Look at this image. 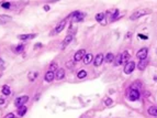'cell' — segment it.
<instances>
[{"label": "cell", "instance_id": "cell-7", "mask_svg": "<svg viewBox=\"0 0 157 118\" xmlns=\"http://www.w3.org/2000/svg\"><path fill=\"white\" fill-rule=\"evenodd\" d=\"M135 68V63L134 62H128L125 65V67H124V72H125V74H131V73L134 71Z\"/></svg>", "mask_w": 157, "mask_h": 118}, {"label": "cell", "instance_id": "cell-29", "mask_svg": "<svg viewBox=\"0 0 157 118\" xmlns=\"http://www.w3.org/2000/svg\"><path fill=\"white\" fill-rule=\"evenodd\" d=\"M1 6L3 7V8H6V9H9V8H10V3H9V2H3Z\"/></svg>", "mask_w": 157, "mask_h": 118}, {"label": "cell", "instance_id": "cell-19", "mask_svg": "<svg viewBox=\"0 0 157 118\" xmlns=\"http://www.w3.org/2000/svg\"><path fill=\"white\" fill-rule=\"evenodd\" d=\"M27 110H28L27 106H21V107L18 109V114L20 115V116H24L25 113H27Z\"/></svg>", "mask_w": 157, "mask_h": 118}, {"label": "cell", "instance_id": "cell-33", "mask_svg": "<svg viewBox=\"0 0 157 118\" xmlns=\"http://www.w3.org/2000/svg\"><path fill=\"white\" fill-rule=\"evenodd\" d=\"M139 38H141V39H144V40L147 39V37H145V35H143V34H139Z\"/></svg>", "mask_w": 157, "mask_h": 118}, {"label": "cell", "instance_id": "cell-8", "mask_svg": "<svg viewBox=\"0 0 157 118\" xmlns=\"http://www.w3.org/2000/svg\"><path fill=\"white\" fill-rule=\"evenodd\" d=\"M103 54L102 53H99L97 56H96L95 61H93V64H95V66H100V65L102 64V62H103Z\"/></svg>", "mask_w": 157, "mask_h": 118}, {"label": "cell", "instance_id": "cell-27", "mask_svg": "<svg viewBox=\"0 0 157 118\" xmlns=\"http://www.w3.org/2000/svg\"><path fill=\"white\" fill-rule=\"evenodd\" d=\"M115 64H116V65L122 64V61H121V54H119L118 58H116V63H115Z\"/></svg>", "mask_w": 157, "mask_h": 118}, {"label": "cell", "instance_id": "cell-20", "mask_svg": "<svg viewBox=\"0 0 157 118\" xmlns=\"http://www.w3.org/2000/svg\"><path fill=\"white\" fill-rule=\"evenodd\" d=\"M113 59H114L113 54H112V53H108L107 55H105V58H104V61L107 63H111V62H113Z\"/></svg>", "mask_w": 157, "mask_h": 118}, {"label": "cell", "instance_id": "cell-12", "mask_svg": "<svg viewBox=\"0 0 157 118\" xmlns=\"http://www.w3.org/2000/svg\"><path fill=\"white\" fill-rule=\"evenodd\" d=\"M11 21V17L7 15H0V24H4V23Z\"/></svg>", "mask_w": 157, "mask_h": 118}, {"label": "cell", "instance_id": "cell-31", "mask_svg": "<svg viewBox=\"0 0 157 118\" xmlns=\"http://www.w3.org/2000/svg\"><path fill=\"white\" fill-rule=\"evenodd\" d=\"M105 104H107L108 106H110V105H111V104H112V100H111V98H108V99L105 100Z\"/></svg>", "mask_w": 157, "mask_h": 118}, {"label": "cell", "instance_id": "cell-26", "mask_svg": "<svg viewBox=\"0 0 157 118\" xmlns=\"http://www.w3.org/2000/svg\"><path fill=\"white\" fill-rule=\"evenodd\" d=\"M23 49H24V45H23V44H21V45H19L18 48L15 49V52H17V53H20V52L22 51Z\"/></svg>", "mask_w": 157, "mask_h": 118}, {"label": "cell", "instance_id": "cell-25", "mask_svg": "<svg viewBox=\"0 0 157 118\" xmlns=\"http://www.w3.org/2000/svg\"><path fill=\"white\" fill-rule=\"evenodd\" d=\"M55 71H57V64L56 63H52V64L50 65V72H55Z\"/></svg>", "mask_w": 157, "mask_h": 118}, {"label": "cell", "instance_id": "cell-4", "mask_svg": "<svg viewBox=\"0 0 157 118\" xmlns=\"http://www.w3.org/2000/svg\"><path fill=\"white\" fill-rule=\"evenodd\" d=\"M67 18H74L72 20H74L75 22H78V21H81L85 18V13H81V12H79V11H75V12H72L71 15L68 16Z\"/></svg>", "mask_w": 157, "mask_h": 118}, {"label": "cell", "instance_id": "cell-11", "mask_svg": "<svg viewBox=\"0 0 157 118\" xmlns=\"http://www.w3.org/2000/svg\"><path fill=\"white\" fill-rule=\"evenodd\" d=\"M71 40H72V34L68 33V35H66V38H65L64 41H63V48H66L70 42H71Z\"/></svg>", "mask_w": 157, "mask_h": 118}, {"label": "cell", "instance_id": "cell-13", "mask_svg": "<svg viewBox=\"0 0 157 118\" xmlns=\"http://www.w3.org/2000/svg\"><path fill=\"white\" fill-rule=\"evenodd\" d=\"M56 79H63L65 77V71L63 70V68H60V70H57L56 71V75H55Z\"/></svg>", "mask_w": 157, "mask_h": 118}, {"label": "cell", "instance_id": "cell-9", "mask_svg": "<svg viewBox=\"0 0 157 118\" xmlns=\"http://www.w3.org/2000/svg\"><path fill=\"white\" fill-rule=\"evenodd\" d=\"M66 22H67V20H66V19H64V20H62L59 23H58L57 27H56V29H55L56 33H59L60 31H63V29H64L65 25H66Z\"/></svg>", "mask_w": 157, "mask_h": 118}, {"label": "cell", "instance_id": "cell-3", "mask_svg": "<svg viewBox=\"0 0 157 118\" xmlns=\"http://www.w3.org/2000/svg\"><path fill=\"white\" fill-rule=\"evenodd\" d=\"M29 100V96H20V97H18L17 99H15V101H14V105L17 106L18 108H20L21 106H24L25 105V103Z\"/></svg>", "mask_w": 157, "mask_h": 118}, {"label": "cell", "instance_id": "cell-1", "mask_svg": "<svg viewBox=\"0 0 157 118\" xmlns=\"http://www.w3.org/2000/svg\"><path fill=\"white\" fill-rule=\"evenodd\" d=\"M148 13H151V10H147V9H143V10H139V11L134 12L132 16H131V20H136V19H139V18H141V17H143V16L148 15Z\"/></svg>", "mask_w": 157, "mask_h": 118}, {"label": "cell", "instance_id": "cell-17", "mask_svg": "<svg viewBox=\"0 0 157 118\" xmlns=\"http://www.w3.org/2000/svg\"><path fill=\"white\" fill-rule=\"evenodd\" d=\"M92 59H93L92 54H90V53L86 54L85 58H84V63H85V64H89V63H90L91 61H92Z\"/></svg>", "mask_w": 157, "mask_h": 118}, {"label": "cell", "instance_id": "cell-10", "mask_svg": "<svg viewBox=\"0 0 157 118\" xmlns=\"http://www.w3.org/2000/svg\"><path fill=\"white\" fill-rule=\"evenodd\" d=\"M130 53L128 51H124L123 53H121V61L122 63H125V62H130Z\"/></svg>", "mask_w": 157, "mask_h": 118}, {"label": "cell", "instance_id": "cell-5", "mask_svg": "<svg viewBox=\"0 0 157 118\" xmlns=\"http://www.w3.org/2000/svg\"><path fill=\"white\" fill-rule=\"evenodd\" d=\"M147 54H148V50H147L146 48H143V49H141V50L137 51L136 56L140 59L141 61H142V60H146Z\"/></svg>", "mask_w": 157, "mask_h": 118}, {"label": "cell", "instance_id": "cell-22", "mask_svg": "<svg viewBox=\"0 0 157 118\" xmlns=\"http://www.w3.org/2000/svg\"><path fill=\"white\" fill-rule=\"evenodd\" d=\"M10 93H11V91H10V87L9 86H7V85H4L3 87H2V94L3 95H10Z\"/></svg>", "mask_w": 157, "mask_h": 118}, {"label": "cell", "instance_id": "cell-2", "mask_svg": "<svg viewBox=\"0 0 157 118\" xmlns=\"http://www.w3.org/2000/svg\"><path fill=\"white\" fill-rule=\"evenodd\" d=\"M128 99L134 101V100H137L140 98V93H139L137 89L131 88L130 91H128Z\"/></svg>", "mask_w": 157, "mask_h": 118}, {"label": "cell", "instance_id": "cell-24", "mask_svg": "<svg viewBox=\"0 0 157 118\" xmlns=\"http://www.w3.org/2000/svg\"><path fill=\"white\" fill-rule=\"evenodd\" d=\"M77 76H78V79H84V77L87 76V72H86L85 70H81L80 72H78V74H77Z\"/></svg>", "mask_w": 157, "mask_h": 118}, {"label": "cell", "instance_id": "cell-16", "mask_svg": "<svg viewBox=\"0 0 157 118\" xmlns=\"http://www.w3.org/2000/svg\"><path fill=\"white\" fill-rule=\"evenodd\" d=\"M54 77H55L54 73H53V72H50V71H48V72L45 74V81H46V82H52L53 79H54Z\"/></svg>", "mask_w": 157, "mask_h": 118}, {"label": "cell", "instance_id": "cell-28", "mask_svg": "<svg viewBox=\"0 0 157 118\" xmlns=\"http://www.w3.org/2000/svg\"><path fill=\"white\" fill-rule=\"evenodd\" d=\"M118 13H119V10H118V9H115V10H114V13L112 15V20H115L116 17H118Z\"/></svg>", "mask_w": 157, "mask_h": 118}, {"label": "cell", "instance_id": "cell-34", "mask_svg": "<svg viewBox=\"0 0 157 118\" xmlns=\"http://www.w3.org/2000/svg\"><path fill=\"white\" fill-rule=\"evenodd\" d=\"M44 10H45V11H48V10H50V8H48V6H45V7H44Z\"/></svg>", "mask_w": 157, "mask_h": 118}, {"label": "cell", "instance_id": "cell-32", "mask_svg": "<svg viewBox=\"0 0 157 118\" xmlns=\"http://www.w3.org/2000/svg\"><path fill=\"white\" fill-rule=\"evenodd\" d=\"M6 118H14V114H12V113H10V114H8L6 116Z\"/></svg>", "mask_w": 157, "mask_h": 118}, {"label": "cell", "instance_id": "cell-30", "mask_svg": "<svg viewBox=\"0 0 157 118\" xmlns=\"http://www.w3.org/2000/svg\"><path fill=\"white\" fill-rule=\"evenodd\" d=\"M66 65H67V67H72L74 66V63H72V61H68L66 63Z\"/></svg>", "mask_w": 157, "mask_h": 118}, {"label": "cell", "instance_id": "cell-21", "mask_svg": "<svg viewBox=\"0 0 157 118\" xmlns=\"http://www.w3.org/2000/svg\"><path fill=\"white\" fill-rule=\"evenodd\" d=\"M148 113L152 116H157V106H152L148 109Z\"/></svg>", "mask_w": 157, "mask_h": 118}, {"label": "cell", "instance_id": "cell-6", "mask_svg": "<svg viewBox=\"0 0 157 118\" xmlns=\"http://www.w3.org/2000/svg\"><path fill=\"white\" fill-rule=\"evenodd\" d=\"M86 54H87V53H86L85 50H79L78 52H76V54H75L74 61H75V62H78V61L84 60V58H85Z\"/></svg>", "mask_w": 157, "mask_h": 118}, {"label": "cell", "instance_id": "cell-23", "mask_svg": "<svg viewBox=\"0 0 157 118\" xmlns=\"http://www.w3.org/2000/svg\"><path fill=\"white\" fill-rule=\"evenodd\" d=\"M36 77H37V73H36V72H30V73H29V76H28V79H29L30 81H34Z\"/></svg>", "mask_w": 157, "mask_h": 118}, {"label": "cell", "instance_id": "cell-14", "mask_svg": "<svg viewBox=\"0 0 157 118\" xmlns=\"http://www.w3.org/2000/svg\"><path fill=\"white\" fill-rule=\"evenodd\" d=\"M104 18H105V16H104V13H98L97 16H96V20L97 21H99L101 24H104L105 23V20H104Z\"/></svg>", "mask_w": 157, "mask_h": 118}, {"label": "cell", "instance_id": "cell-15", "mask_svg": "<svg viewBox=\"0 0 157 118\" xmlns=\"http://www.w3.org/2000/svg\"><path fill=\"white\" fill-rule=\"evenodd\" d=\"M35 37H36V34H21V35H19V39L20 40H30V39H33Z\"/></svg>", "mask_w": 157, "mask_h": 118}, {"label": "cell", "instance_id": "cell-18", "mask_svg": "<svg viewBox=\"0 0 157 118\" xmlns=\"http://www.w3.org/2000/svg\"><path fill=\"white\" fill-rule=\"evenodd\" d=\"M147 64H148V62H147L146 60H142V61H140V62H139V65H137V66H139V70L143 71L145 67L147 66Z\"/></svg>", "mask_w": 157, "mask_h": 118}]
</instances>
